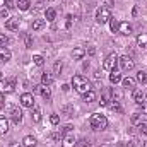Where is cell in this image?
Masks as SVG:
<instances>
[{"instance_id": "27", "label": "cell", "mask_w": 147, "mask_h": 147, "mask_svg": "<svg viewBox=\"0 0 147 147\" xmlns=\"http://www.w3.org/2000/svg\"><path fill=\"white\" fill-rule=\"evenodd\" d=\"M108 106H110V110H113V111H121V106H120V101H118V99H111L110 103H108Z\"/></svg>"}, {"instance_id": "50", "label": "cell", "mask_w": 147, "mask_h": 147, "mask_svg": "<svg viewBox=\"0 0 147 147\" xmlns=\"http://www.w3.org/2000/svg\"><path fill=\"white\" fill-rule=\"evenodd\" d=\"M144 147H147V142H146V144H144Z\"/></svg>"}, {"instance_id": "7", "label": "cell", "mask_w": 147, "mask_h": 147, "mask_svg": "<svg viewBox=\"0 0 147 147\" xmlns=\"http://www.w3.org/2000/svg\"><path fill=\"white\" fill-rule=\"evenodd\" d=\"M21 105L24 108H34V96L31 92H24L21 94Z\"/></svg>"}, {"instance_id": "40", "label": "cell", "mask_w": 147, "mask_h": 147, "mask_svg": "<svg viewBox=\"0 0 147 147\" xmlns=\"http://www.w3.org/2000/svg\"><path fill=\"white\" fill-rule=\"evenodd\" d=\"M89 146H91V142H89L87 139H82V140H80V147H89Z\"/></svg>"}, {"instance_id": "41", "label": "cell", "mask_w": 147, "mask_h": 147, "mask_svg": "<svg viewBox=\"0 0 147 147\" xmlns=\"http://www.w3.org/2000/svg\"><path fill=\"white\" fill-rule=\"evenodd\" d=\"M5 3H7V9H9V10H10V9H14V7H16V3H14V2H12V0H5Z\"/></svg>"}, {"instance_id": "24", "label": "cell", "mask_w": 147, "mask_h": 147, "mask_svg": "<svg viewBox=\"0 0 147 147\" xmlns=\"http://www.w3.org/2000/svg\"><path fill=\"white\" fill-rule=\"evenodd\" d=\"M82 99L86 101V103H92V101H96V92L91 89L89 92H86V94H82Z\"/></svg>"}, {"instance_id": "9", "label": "cell", "mask_w": 147, "mask_h": 147, "mask_svg": "<svg viewBox=\"0 0 147 147\" xmlns=\"http://www.w3.org/2000/svg\"><path fill=\"white\" fill-rule=\"evenodd\" d=\"M10 58H12L10 50H7L5 46H0V63H7Z\"/></svg>"}, {"instance_id": "37", "label": "cell", "mask_w": 147, "mask_h": 147, "mask_svg": "<svg viewBox=\"0 0 147 147\" xmlns=\"http://www.w3.org/2000/svg\"><path fill=\"white\" fill-rule=\"evenodd\" d=\"M7 43H9V38L5 36V34H2V33H0V46H5Z\"/></svg>"}, {"instance_id": "25", "label": "cell", "mask_w": 147, "mask_h": 147, "mask_svg": "<svg viewBox=\"0 0 147 147\" xmlns=\"http://www.w3.org/2000/svg\"><path fill=\"white\" fill-rule=\"evenodd\" d=\"M16 7H19L21 10H28V9L31 7V2H29V0H17V2H16Z\"/></svg>"}, {"instance_id": "16", "label": "cell", "mask_w": 147, "mask_h": 147, "mask_svg": "<svg viewBox=\"0 0 147 147\" xmlns=\"http://www.w3.org/2000/svg\"><path fill=\"white\" fill-rule=\"evenodd\" d=\"M53 80H55L53 74L45 72L43 75H41V84H43V86H51V84H53Z\"/></svg>"}, {"instance_id": "32", "label": "cell", "mask_w": 147, "mask_h": 147, "mask_svg": "<svg viewBox=\"0 0 147 147\" xmlns=\"http://www.w3.org/2000/svg\"><path fill=\"white\" fill-rule=\"evenodd\" d=\"M110 26H111V31H113V33H118V26H120V22H118L116 19L111 17L110 19Z\"/></svg>"}, {"instance_id": "39", "label": "cell", "mask_w": 147, "mask_h": 147, "mask_svg": "<svg viewBox=\"0 0 147 147\" xmlns=\"http://www.w3.org/2000/svg\"><path fill=\"white\" fill-rule=\"evenodd\" d=\"M72 128H74L72 125H65V127H63V128H60V130H62V134H67V132H70Z\"/></svg>"}, {"instance_id": "29", "label": "cell", "mask_w": 147, "mask_h": 147, "mask_svg": "<svg viewBox=\"0 0 147 147\" xmlns=\"http://www.w3.org/2000/svg\"><path fill=\"white\" fill-rule=\"evenodd\" d=\"M132 123L134 125H140L142 123V113H134L132 115Z\"/></svg>"}, {"instance_id": "4", "label": "cell", "mask_w": 147, "mask_h": 147, "mask_svg": "<svg viewBox=\"0 0 147 147\" xmlns=\"http://www.w3.org/2000/svg\"><path fill=\"white\" fill-rule=\"evenodd\" d=\"M118 65H120V69H121L123 72H130V70H134L135 62H134L128 55H123V57H118Z\"/></svg>"}, {"instance_id": "12", "label": "cell", "mask_w": 147, "mask_h": 147, "mask_svg": "<svg viewBox=\"0 0 147 147\" xmlns=\"http://www.w3.org/2000/svg\"><path fill=\"white\" fill-rule=\"evenodd\" d=\"M111 91H108V89H105L103 91V94H101V99H99V105L101 106H108V103L111 101Z\"/></svg>"}, {"instance_id": "44", "label": "cell", "mask_w": 147, "mask_h": 147, "mask_svg": "<svg viewBox=\"0 0 147 147\" xmlns=\"http://www.w3.org/2000/svg\"><path fill=\"white\" fill-rule=\"evenodd\" d=\"M140 106H142V115H147V101H144Z\"/></svg>"}, {"instance_id": "46", "label": "cell", "mask_w": 147, "mask_h": 147, "mask_svg": "<svg viewBox=\"0 0 147 147\" xmlns=\"http://www.w3.org/2000/svg\"><path fill=\"white\" fill-rule=\"evenodd\" d=\"M72 26V16H67V28Z\"/></svg>"}, {"instance_id": "49", "label": "cell", "mask_w": 147, "mask_h": 147, "mask_svg": "<svg viewBox=\"0 0 147 147\" xmlns=\"http://www.w3.org/2000/svg\"><path fill=\"white\" fill-rule=\"evenodd\" d=\"M99 147H110V146H99Z\"/></svg>"}, {"instance_id": "43", "label": "cell", "mask_w": 147, "mask_h": 147, "mask_svg": "<svg viewBox=\"0 0 147 147\" xmlns=\"http://www.w3.org/2000/svg\"><path fill=\"white\" fill-rule=\"evenodd\" d=\"M60 70H62V62H57L55 63V74H58Z\"/></svg>"}, {"instance_id": "18", "label": "cell", "mask_w": 147, "mask_h": 147, "mask_svg": "<svg viewBox=\"0 0 147 147\" xmlns=\"http://www.w3.org/2000/svg\"><path fill=\"white\" fill-rule=\"evenodd\" d=\"M75 146H77V140L74 137H70V135L62 139V147H75Z\"/></svg>"}, {"instance_id": "22", "label": "cell", "mask_w": 147, "mask_h": 147, "mask_svg": "<svg viewBox=\"0 0 147 147\" xmlns=\"http://www.w3.org/2000/svg\"><path fill=\"white\" fill-rule=\"evenodd\" d=\"M137 45H139L140 48H146L147 50V33H142V34L137 36Z\"/></svg>"}, {"instance_id": "15", "label": "cell", "mask_w": 147, "mask_h": 147, "mask_svg": "<svg viewBox=\"0 0 147 147\" xmlns=\"http://www.w3.org/2000/svg\"><path fill=\"white\" fill-rule=\"evenodd\" d=\"M121 84H123V89L130 91V89L135 87V79H132V77H125V79H121Z\"/></svg>"}, {"instance_id": "26", "label": "cell", "mask_w": 147, "mask_h": 147, "mask_svg": "<svg viewBox=\"0 0 147 147\" xmlns=\"http://www.w3.org/2000/svg\"><path fill=\"white\" fill-rule=\"evenodd\" d=\"M110 80L113 82V84H118L120 80H121V75H120V72L115 69V70H111V74H110Z\"/></svg>"}, {"instance_id": "6", "label": "cell", "mask_w": 147, "mask_h": 147, "mask_svg": "<svg viewBox=\"0 0 147 147\" xmlns=\"http://www.w3.org/2000/svg\"><path fill=\"white\" fill-rule=\"evenodd\" d=\"M116 63H118V55H116V53H110V55L106 57V60L103 62V69H105V70H115Z\"/></svg>"}, {"instance_id": "17", "label": "cell", "mask_w": 147, "mask_h": 147, "mask_svg": "<svg viewBox=\"0 0 147 147\" xmlns=\"http://www.w3.org/2000/svg\"><path fill=\"white\" fill-rule=\"evenodd\" d=\"M31 26H33V31H39L46 26V19H34Z\"/></svg>"}, {"instance_id": "34", "label": "cell", "mask_w": 147, "mask_h": 147, "mask_svg": "<svg viewBox=\"0 0 147 147\" xmlns=\"http://www.w3.org/2000/svg\"><path fill=\"white\" fill-rule=\"evenodd\" d=\"M50 121H51V125H58V121H60V116H58L57 113H53V115L50 116Z\"/></svg>"}, {"instance_id": "5", "label": "cell", "mask_w": 147, "mask_h": 147, "mask_svg": "<svg viewBox=\"0 0 147 147\" xmlns=\"http://www.w3.org/2000/svg\"><path fill=\"white\" fill-rule=\"evenodd\" d=\"M16 91V80L9 79V80H0V94H10Z\"/></svg>"}, {"instance_id": "11", "label": "cell", "mask_w": 147, "mask_h": 147, "mask_svg": "<svg viewBox=\"0 0 147 147\" xmlns=\"http://www.w3.org/2000/svg\"><path fill=\"white\" fill-rule=\"evenodd\" d=\"M134 101H135L137 105H142V103L146 101V92H144L142 89H135V91H134Z\"/></svg>"}, {"instance_id": "21", "label": "cell", "mask_w": 147, "mask_h": 147, "mask_svg": "<svg viewBox=\"0 0 147 147\" xmlns=\"http://www.w3.org/2000/svg\"><path fill=\"white\" fill-rule=\"evenodd\" d=\"M31 118H33V121L38 123V121H41V110L34 106V108H31Z\"/></svg>"}, {"instance_id": "35", "label": "cell", "mask_w": 147, "mask_h": 147, "mask_svg": "<svg viewBox=\"0 0 147 147\" xmlns=\"http://www.w3.org/2000/svg\"><path fill=\"white\" fill-rule=\"evenodd\" d=\"M51 139H53V140H62V139H63V134H62V130H60V132H55V134H51Z\"/></svg>"}, {"instance_id": "36", "label": "cell", "mask_w": 147, "mask_h": 147, "mask_svg": "<svg viewBox=\"0 0 147 147\" xmlns=\"http://www.w3.org/2000/svg\"><path fill=\"white\" fill-rule=\"evenodd\" d=\"M139 128H140V134H142V135H147V121H142V123L139 125Z\"/></svg>"}, {"instance_id": "23", "label": "cell", "mask_w": 147, "mask_h": 147, "mask_svg": "<svg viewBox=\"0 0 147 147\" xmlns=\"http://www.w3.org/2000/svg\"><path fill=\"white\" fill-rule=\"evenodd\" d=\"M84 55H86V50H84V48H75L72 51L74 60H80V58H84Z\"/></svg>"}, {"instance_id": "2", "label": "cell", "mask_w": 147, "mask_h": 147, "mask_svg": "<svg viewBox=\"0 0 147 147\" xmlns=\"http://www.w3.org/2000/svg\"><path fill=\"white\" fill-rule=\"evenodd\" d=\"M89 123H91V127H92L94 130H105V128L108 127V120H106V116H105V115H98V113L91 115Z\"/></svg>"}, {"instance_id": "48", "label": "cell", "mask_w": 147, "mask_h": 147, "mask_svg": "<svg viewBox=\"0 0 147 147\" xmlns=\"http://www.w3.org/2000/svg\"><path fill=\"white\" fill-rule=\"evenodd\" d=\"M5 5V0H0V7H3Z\"/></svg>"}, {"instance_id": "8", "label": "cell", "mask_w": 147, "mask_h": 147, "mask_svg": "<svg viewBox=\"0 0 147 147\" xmlns=\"http://www.w3.org/2000/svg\"><path fill=\"white\" fill-rule=\"evenodd\" d=\"M34 92L41 94L45 99H50V98H51V91H50V87H48V86H43V84H39V86L34 87Z\"/></svg>"}, {"instance_id": "45", "label": "cell", "mask_w": 147, "mask_h": 147, "mask_svg": "<svg viewBox=\"0 0 147 147\" xmlns=\"http://www.w3.org/2000/svg\"><path fill=\"white\" fill-rule=\"evenodd\" d=\"M5 106V98H3V94H0V110Z\"/></svg>"}, {"instance_id": "13", "label": "cell", "mask_w": 147, "mask_h": 147, "mask_svg": "<svg viewBox=\"0 0 147 147\" xmlns=\"http://www.w3.org/2000/svg\"><path fill=\"white\" fill-rule=\"evenodd\" d=\"M118 33L128 36V34H132V26H130L128 22H120V26H118Z\"/></svg>"}, {"instance_id": "31", "label": "cell", "mask_w": 147, "mask_h": 147, "mask_svg": "<svg viewBox=\"0 0 147 147\" xmlns=\"http://www.w3.org/2000/svg\"><path fill=\"white\" fill-rule=\"evenodd\" d=\"M33 62H34V65L41 67V65L45 63V57H43V55H34V57H33Z\"/></svg>"}, {"instance_id": "47", "label": "cell", "mask_w": 147, "mask_h": 147, "mask_svg": "<svg viewBox=\"0 0 147 147\" xmlns=\"http://www.w3.org/2000/svg\"><path fill=\"white\" fill-rule=\"evenodd\" d=\"M9 147H24V146H21L19 142H12V144H10V146H9Z\"/></svg>"}, {"instance_id": "1", "label": "cell", "mask_w": 147, "mask_h": 147, "mask_svg": "<svg viewBox=\"0 0 147 147\" xmlns=\"http://www.w3.org/2000/svg\"><path fill=\"white\" fill-rule=\"evenodd\" d=\"M72 86L75 87V91L77 92H80V94H86V92H89L92 87H91V82L86 79V77H82V75H74L72 77Z\"/></svg>"}, {"instance_id": "10", "label": "cell", "mask_w": 147, "mask_h": 147, "mask_svg": "<svg viewBox=\"0 0 147 147\" xmlns=\"http://www.w3.org/2000/svg\"><path fill=\"white\" fill-rule=\"evenodd\" d=\"M10 120H12L16 125H19L21 120H22V111L19 110V108H12V111H10Z\"/></svg>"}, {"instance_id": "14", "label": "cell", "mask_w": 147, "mask_h": 147, "mask_svg": "<svg viewBox=\"0 0 147 147\" xmlns=\"http://www.w3.org/2000/svg\"><path fill=\"white\" fill-rule=\"evenodd\" d=\"M19 24H21L19 19H9V21L5 22V28H7L9 31H16V29H19Z\"/></svg>"}, {"instance_id": "42", "label": "cell", "mask_w": 147, "mask_h": 147, "mask_svg": "<svg viewBox=\"0 0 147 147\" xmlns=\"http://www.w3.org/2000/svg\"><path fill=\"white\" fill-rule=\"evenodd\" d=\"M63 113L70 116V115H72V113H74V110H72V108H70V106H65V108H63Z\"/></svg>"}, {"instance_id": "38", "label": "cell", "mask_w": 147, "mask_h": 147, "mask_svg": "<svg viewBox=\"0 0 147 147\" xmlns=\"http://www.w3.org/2000/svg\"><path fill=\"white\" fill-rule=\"evenodd\" d=\"M0 16H2L3 19H9V16H10V14H9V9H2V12H0Z\"/></svg>"}, {"instance_id": "33", "label": "cell", "mask_w": 147, "mask_h": 147, "mask_svg": "<svg viewBox=\"0 0 147 147\" xmlns=\"http://www.w3.org/2000/svg\"><path fill=\"white\" fill-rule=\"evenodd\" d=\"M137 80H139L140 84H146V82H147V74L140 70V72L137 74Z\"/></svg>"}, {"instance_id": "3", "label": "cell", "mask_w": 147, "mask_h": 147, "mask_svg": "<svg viewBox=\"0 0 147 147\" xmlns=\"http://www.w3.org/2000/svg\"><path fill=\"white\" fill-rule=\"evenodd\" d=\"M110 19H111L110 7H99L98 12H96V21L99 24H106V22H110Z\"/></svg>"}, {"instance_id": "20", "label": "cell", "mask_w": 147, "mask_h": 147, "mask_svg": "<svg viewBox=\"0 0 147 147\" xmlns=\"http://www.w3.org/2000/svg\"><path fill=\"white\" fill-rule=\"evenodd\" d=\"M9 132V120L5 116H0V134H7Z\"/></svg>"}, {"instance_id": "30", "label": "cell", "mask_w": 147, "mask_h": 147, "mask_svg": "<svg viewBox=\"0 0 147 147\" xmlns=\"http://www.w3.org/2000/svg\"><path fill=\"white\" fill-rule=\"evenodd\" d=\"M21 36H22V39H24V43H26V46H28V48H31V46H33V38L29 36L28 33H22Z\"/></svg>"}, {"instance_id": "19", "label": "cell", "mask_w": 147, "mask_h": 147, "mask_svg": "<svg viewBox=\"0 0 147 147\" xmlns=\"http://www.w3.org/2000/svg\"><path fill=\"white\" fill-rule=\"evenodd\" d=\"M22 146L24 147H34L36 146V139H34L33 135H26V137L22 139Z\"/></svg>"}, {"instance_id": "28", "label": "cell", "mask_w": 147, "mask_h": 147, "mask_svg": "<svg viewBox=\"0 0 147 147\" xmlns=\"http://www.w3.org/2000/svg\"><path fill=\"white\" fill-rule=\"evenodd\" d=\"M45 16H46V21H55V17H57V10H55V9H46Z\"/></svg>"}]
</instances>
